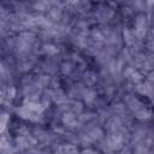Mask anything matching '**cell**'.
Segmentation results:
<instances>
[{
  "label": "cell",
  "instance_id": "6da1fadb",
  "mask_svg": "<svg viewBox=\"0 0 154 154\" xmlns=\"http://www.w3.org/2000/svg\"><path fill=\"white\" fill-rule=\"evenodd\" d=\"M5 124H6V119H2L0 117V131H2V129L5 128Z\"/></svg>",
  "mask_w": 154,
  "mask_h": 154
}]
</instances>
